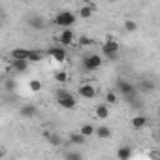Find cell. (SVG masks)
I'll list each match as a JSON object with an SVG mask.
<instances>
[{"label": "cell", "instance_id": "cell-1", "mask_svg": "<svg viewBox=\"0 0 160 160\" xmlns=\"http://www.w3.org/2000/svg\"><path fill=\"white\" fill-rule=\"evenodd\" d=\"M102 53H104V57L108 58V60H117L119 58V53H121V43L117 42V40H113V38H108L106 42H104V45H102Z\"/></svg>", "mask_w": 160, "mask_h": 160}, {"label": "cell", "instance_id": "cell-2", "mask_svg": "<svg viewBox=\"0 0 160 160\" xmlns=\"http://www.w3.org/2000/svg\"><path fill=\"white\" fill-rule=\"evenodd\" d=\"M117 92H121V96H122L124 100H128V98L139 94V92H138V87H136L134 83H130L128 79H122V77L117 79Z\"/></svg>", "mask_w": 160, "mask_h": 160}, {"label": "cell", "instance_id": "cell-3", "mask_svg": "<svg viewBox=\"0 0 160 160\" xmlns=\"http://www.w3.org/2000/svg\"><path fill=\"white\" fill-rule=\"evenodd\" d=\"M75 21H77V15L73 13V12H68V10H62V12H58L57 15H55V23L64 30V28H72L73 25H75Z\"/></svg>", "mask_w": 160, "mask_h": 160}, {"label": "cell", "instance_id": "cell-4", "mask_svg": "<svg viewBox=\"0 0 160 160\" xmlns=\"http://www.w3.org/2000/svg\"><path fill=\"white\" fill-rule=\"evenodd\" d=\"M102 64H104V60H102V57L96 55V53L87 55V57L83 58V68H85L87 72H96V70L102 68Z\"/></svg>", "mask_w": 160, "mask_h": 160}, {"label": "cell", "instance_id": "cell-5", "mask_svg": "<svg viewBox=\"0 0 160 160\" xmlns=\"http://www.w3.org/2000/svg\"><path fill=\"white\" fill-rule=\"evenodd\" d=\"M27 23H28V27H30L32 30H43L45 25H47V19H45L43 15H40V13H28Z\"/></svg>", "mask_w": 160, "mask_h": 160}, {"label": "cell", "instance_id": "cell-6", "mask_svg": "<svg viewBox=\"0 0 160 160\" xmlns=\"http://www.w3.org/2000/svg\"><path fill=\"white\" fill-rule=\"evenodd\" d=\"M136 87H138V92H139V94H151V92L156 91V83L152 81V79H149V77L139 79Z\"/></svg>", "mask_w": 160, "mask_h": 160}, {"label": "cell", "instance_id": "cell-7", "mask_svg": "<svg viewBox=\"0 0 160 160\" xmlns=\"http://www.w3.org/2000/svg\"><path fill=\"white\" fill-rule=\"evenodd\" d=\"M77 94L81 98H85V100H92L96 96V87L91 85V83H83V85L77 87Z\"/></svg>", "mask_w": 160, "mask_h": 160}, {"label": "cell", "instance_id": "cell-8", "mask_svg": "<svg viewBox=\"0 0 160 160\" xmlns=\"http://www.w3.org/2000/svg\"><path fill=\"white\" fill-rule=\"evenodd\" d=\"M73 42H75V32H73L72 28H64V30H60V34H58V43H60L62 47L72 45Z\"/></svg>", "mask_w": 160, "mask_h": 160}, {"label": "cell", "instance_id": "cell-9", "mask_svg": "<svg viewBox=\"0 0 160 160\" xmlns=\"http://www.w3.org/2000/svg\"><path fill=\"white\" fill-rule=\"evenodd\" d=\"M49 57H51L55 62H64V60L68 58V53H66V49H64L62 45H55V47L49 49Z\"/></svg>", "mask_w": 160, "mask_h": 160}, {"label": "cell", "instance_id": "cell-10", "mask_svg": "<svg viewBox=\"0 0 160 160\" xmlns=\"http://www.w3.org/2000/svg\"><path fill=\"white\" fill-rule=\"evenodd\" d=\"M57 102H58V106H60L62 109H75V108H77V100H75L73 94H68V96H64V98H58Z\"/></svg>", "mask_w": 160, "mask_h": 160}, {"label": "cell", "instance_id": "cell-11", "mask_svg": "<svg viewBox=\"0 0 160 160\" xmlns=\"http://www.w3.org/2000/svg\"><path fill=\"white\" fill-rule=\"evenodd\" d=\"M19 113H21V117H25V119H34V117L38 115V108H36L34 104H25V106L19 108Z\"/></svg>", "mask_w": 160, "mask_h": 160}, {"label": "cell", "instance_id": "cell-12", "mask_svg": "<svg viewBox=\"0 0 160 160\" xmlns=\"http://www.w3.org/2000/svg\"><path fill=\"white\" fill-rule=\"evenodd\" d=\"M94 117L100 119V121H106V119L109 117V106H108V104H98V106L94 108Z\"/></svg>", "mask_w": 160, "mask_h": 160}, {"label": "cell", "instance_id": "cell-13", "mask_svg": "<svg viewBox=\"0 0 160 160\" xmlns=\"http://www.w3.org/2000/svg\"><path fill=\"white\" fill-rule=\"evenodd\" d=\"M85 141H87V138H85V136H81L79 132H70V134H68V143H70V145L79 147V145H83Z\"/></svg>", "mask_w": 160, "mask_h": 160}, {"label": "cell", "instance_id": "cell-14", "mask_svg": "<svg viewBox=\"0 0 160 160\" xmlns=\"http://www.w3.org/2000/svg\"><path fill=\"white\" fill-rule=\"evenodd\" d=\"M28 68H30V62L28 60H12V70L15 73H25Z\"/></svg>", "mask_w": 160, "mask_h": 160}, {"label": "cell", "instance_id": "cell-15", "mask_svg": "<svg viewBox=\"0 0 160 160\" xmlns=\"http://www.w3.org/2000/svg\"><path fill=\"white\" fill-rule=\"evenodd\" d=\"M94 4H85V6H81L79 8V12H77V17H81V19H91L92 17V13H94Z\"/></svg>", "mask_w": 160, "mask_h": 160}, {"label": "cell", "instance_id": "cell-16", "mask_svg": "<svg viewBox=\"0 0 160 160\" xmlns=\"http://www.w3.org/2000/svg\"><path fill=\"white\" fill-rule=\"evenodd\" d=\"M12 60H28V49L15 47L12 51Z\"/></svg>", "mask_w": 160, "mask_h": 160}, {"label": "cell", "instance_id": "cell-17", "mask_svg": "<svg viewBox=\"0 0 160 160\" xmlns=\"http://www.w3.org/2000/svg\"><path fill=\"white\" fill-rule=\"evenodd\" d=\"M117 158H119V160H130V158H132V147H128V145L119 147V151H117Z\"/></svg>", "mask_w": 160, "mask_h": 160}, {"label": "cell", "instance_id": "cell-18", "mask_svg": "<svg viewBox=\"0 0 160 160\" xmlns=\"http://www.w3.org/2000/svg\"><path fill=\"white\" fill-rule=\"evenodd\" d=\"M62 160H83V156L79 151L70 149V151H62Z\"/></svg>", "mask_w": 160, "mask_h": 160}, {"label": "cell", "instance_id": "cell-19", "mask_svg": "<svg viewBox=\"0 0 160 160\" xmlns=\"http://www.w3.org/2000/svg\"><path fill=\"white\" fill-rule=\"evenodd\" d=\"M79 134H81V136H85V138L96 136V126H92L91 122H87V124H83L81 128H79Z\"/></svg>", "mask_w": 160, "mask_h": 160}, {"label": "cell", "instance_id": "cell-20", "mask_svg": "<svg viewBox=\"0 0 160 160\" xmlns=\"http://www.w3.org/2000/svg\"><path fill=\"white\" fill-rule=\"evenodd\" d=\"M132 126H134L136 130L145 128V126H147V117H145V115H136V117L132 119Z\"/></svg>", "mask_w": 160, "mask_h": 160}, {"label": "cell", "instance_id": "cell-21", "mask_svg": "<svg viewBox=\"0 0 160 160\" xmlns=\"http://www.w3.org/2000/svg\"><path fill=\"white\" fill-rule=\"evenodd\" d=\"M96 138H100V139H109V138H111V128L106 126V124L98 126V128H96Z\"/></svg>", "mask_w": 160, "mask_h": 160}, {"label": "cell", "instance_id": "cell-22", "mask_svg": "<svg viewBox=\"0 0 160 160\" xmlns=\"http://www.w3.org/2000/svg\"><path fill=\"white\" fill-rule=\"evenodd\" d=\"M40 60H43V53H42V51L28 49V62L34 64V62H40Z\"/></svg>", "mask_w": 160, "mask_h": 160}, {"label": "cell", "instance_id": "cell-23", "mask_svg": "<svg viewBox=\"0 0 160 160\" xmlns=\"http://www.w3.org/2000/svg\"><path fill=\"white\" fill-rule=\"evenodd\" d=\"M122 28H124L126 32H130V34H132V32H136V30H138V23H136V21H132V19H126V21L122 23Z\"/></svg>", "mask_w": 160, "mask_h": 160}, {"label": "cell", "instance_id": "cell-24", "mask_svg": "<svg viewBox=\"0 0 160 160\" xmlns=\"http://www.w3.org/2000/svg\"><path fill=\"white\" fill-rule=\"evenodd\" d=\"M126 102H128V104H130V108H134V109H141V108H143V102H141L139 94H138V96H132V98H128Z\"/></svg>", "mask_w": 160, "mask_h": 160}, {"label": "cell", "instance_id": "cell-25", "mask_svg": "<svg viewBox=\"0 0 160 160\" xmlns=\"http://www.w3.org/2000/svg\"><path fill=\"white\" fill-rule=\"evenodd\" d=\"M4 89H6L8 92H13V91L17 89V81H15L13 77H8L6 81H4Z\"/></svg>", "mask_w": 160, "mask_h": 160}, {"label": "cell", "instance_id": "cell-26", "mask_svg": "<svg viewBox=\"0 0 160 160\" xmlns=\"http://www.w3.org/2000/svg\"><path fill=\"white\" fill-rule=\"evenodd\" d=\"M45 139H47L51 145H60V136H58V134H49V132H45Z\"/></svg>", "mask_w": 160, "mask_h": 160}, {"label": "cell", "instance_id": "cell-27", "mask_svg": "<svg viewBox=\"0 0 160 160\" xmlns=\"http://www.w3.org/2000/svg\"><path fill=\"white\" fill-rule=\"evenodd\" d=\"M28 89L32 92H40L42 91V83L38 81V79H30V81H28Z\"/></svg>", "mask_w": 160, "mask_h": 160}, {"label": "cell", "instance_id": "cell-28", "mask_svg": "<svg viewBox=\"0 0 160 160\" xmlns=\"http://www.w3.org/2000/svg\"><path fill=\"white\" fill-rule=\"evenodd\" d=\"M106 104H108V106L117 104V94H115L113 91H108V92H106Z\"/></svg>", "mask_w": 160, "mask_h": 160}, {"label": "cell", "instance_id": "cell-29", "mask_svg": "<svg viewBox=\"0 0 160 160\" xmlns=\"http://www.w3.org/2000/svg\"><path fill=\"white\" fill-rule=\"evenodd\" d=\"M55 81H57V83H64V81H68V73H66V72H58V73H55Z\"/></svg>", "mask_w": 160, "mask_h": 160}, {"label": "cell", "instance_id": "cell-30", "mask_svg": "<svg viewBox=\"0 0 160 160\" xmlns=\"http://www.w3.org/2000/svg\"><path fill=\"white\" fill-rule=\"evenodd\" d=\"M68 94H72V92H70L68 89H62V87L55 91V96H57V100H58V98H64V96H68Z\"/></svg>", "mask_w": 160, "mask_h": 160}, {"label": "cell", "instance_id": "cell-31", "mask_svg": "<svg viewBox=\"0 0 160 160\" xmlns=\"http://www.w3.org/2000/svg\"><path fill=\"white\" fill-rule=\"evenodd\" d=\"M79 45H92V40L87 38V36H81L79 38Z\"/></svg>", "mask_w": 160, "mask_h": 160}, {"label": "cell", "instance_id": "cell-32", "mask_svg": "<svg viewBox=\"0 0 160 160\" xmlns=\"http://www.w3.org/2000/svg\"><path fill=\"white\" fill-rule=\"evenodd\" d=\"M149 156H151L152 160H160V154H158L156 151H151V152H149Z\"/></svg>", "mask_w": 160, "mask_h": 160}, {"label": "cell", "instance_id": "cell-33", "mask_svg": "<svg viewBox=\"0 0 160 160\" xmlns=\"http://www.w3.org/2000/svg\"><path fill=\"white\" fill-rule=\"evenodd\" d=\"M156 113H158V119H160V106H158V109H156Z\"/></svg>", "mask_w": 160, "mask_h": 160}, {"label": "cell", "instance_id": "cell-34", "mask_svg": "<svg viewBox=\"0 0 160 160\" xmlns=\"http://www.w3.org/2000/svg\"><path fill=\"white\" fill-rule=\"evenodd\" d=\"M158 141H160V132H158Z\"/></svg>", "mask_w": 160, "mask_h": 160}, {"label": "cell", "instance_id": "cell-35", "mask_svg": "<svg viewBox=\"0 0 160 160\" xmlns=\"http://www.w3.org/2000/svg\"><path fill=\"white\" fill-rule=\"evenodd\" d=\"M158 126H160V124H158Z\"/></svg>", "mask_w": 160, "mask_h": 160}]
</instances>
